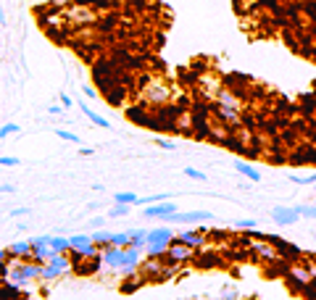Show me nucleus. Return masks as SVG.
Listing matches in <instances>:
<instances>
[{
  "label": "nucleus",
  "mask_w": 316,
  "mask_h": 300,
  "mask_svg": "<svg viewBox=\"0 0 316 300\" xmlns=\"http://www.w3.org/2000/svg\"><path fill=\"white\" fill-rule=\"evenodd\" d=\"M177 240V235L171 232L169 226H155V229H150L148 232V248H145V253H148V258H161V256H166V250H169V245Z\"/></svg>",
  "instance_id": "nucleus-1"
},
{
  "label": "nucleus",
  "mask_w": 316,
  "mask_h": 300,
  "mask_svg": "<svg viewBox=\"0 0 316 300\" xmlns=\"http://www.w3.org/2000/svg\"><path fill=\"white\" fill-rule=\"evenodd\" d=\"M82 92H84V98H90V100H95V98H98V92H95V87H90V84H87V87H84Z\"/></svg>",
  "instance_id": "nucleus-37"
},
{
  "label": "nucleus",
  "mask_w": 316,
  "mask_h": 300,
  "mask_svg": "<svg viewBox=\"0 0 316 300\" xmlns=\"http://www.w3.org/2000/svg\"><path fill=\"white\" fill-rule=\"evenodd\" d=\"M313 192H316V187H313Z\"/></svg>",
  "instance_id": "nucleus-43"
},
{
  "label": "nucleus",
  "mask_w": 316,
  "mask_h": 300,
  "mask_svg": "<svg viewBox=\"0 0 316 300\" xmlns=\"http://www.w3.org/2000/svg\"><path fill=\"white\" fill-rule=\"evenodd\" d=\"M93 242L100 245V250H106L111 245V232H106V229H95V232H93Z\"/></svg>",
  "instance_id": "nucleus-19"
},
{
  "label": "nucleus",
  "mask_w": 316,
  "mask_h": 300,
  "mask_svg": "<svg viewBox=\"0 0 316 300\" xmlns=\"http://www.w3.org/2000/svg\"><path fill=\"white\" fill-rule=\"evenodd\" d=\"M158 143V148H164V150H177V143H171V140H155Z\"/></svg>",
  "instance_id": "nucleus-35"
},
{
  "label": "nucleus",
  "mask_w": 316,
  "mask_h": 300,
  "mask_svg": "<svg viewBox=\"0 0 316 300\" xmlns=\"http://www.w3.org/2000/svg\"><path fill=\"white\" fill-rule=\"evenodd\" d=\"M129 232V237H132V248H148V229H143V226H137V229H127Z\"/></svg>",
  "instance_id": "nucleus-16"
},
{
  "label": "nucleus",
  "mask_w": 316,
  "mask_h": 300,
  "mask_svg": "<svg viewBox=\"0 0 316 300\" xmlns=\"http://www.w3.org/2000/svg\"><path fill=\"white\" fill-rule=\"evenodd\" d=\"M8 253H11L13 258H21V261H32V253H34V248H32V240L11 242V245H8Z\"/></svg>",
  "instance_id": "nucleus-11"
},
{
  "label": "nucleus",
  "mask_w": 316,
  "mask_h": 300,
  "mask_svg": "<svg viewBox=\"0 0 316 300\" xmlns=\"http://www.w3.org/2000/svg\"><path fill=\"white\" fill-rule=\"evenodd\" d=\"M16 132H19V124H13V121L11 124H3V127H0V140H8V137L16 134Z\"/></svg>",
  "instance_id": "nucleus-25"
},
{
  "label": "nucleus",
  "mask_w": 316,
  "mask_h": 300,
  "mask_svg": "<svg viewBox=\"0 0 316 300\" xmlns=\"http://www.w3.org/2000/svg\"><path fill=\"white\" fill-rule=\"evenodd\" d=\"M63 111H66V108H63L61 103H56V105H50V108H48V113H53V116H61Z\"/></svg>",
  "instance_id": "nucleus-38"
},
{
  "label": "nucleus",
  "mask_w": 316,
  "mask_h": 300,
  "mask_svg": "<svg viewBox=\"0 0 316 300\" xmlns=\"http://www.w3.org/2000/svg\"><path fill=\"white\" fill-rule=\"evenodd\" d=\"M137 200L140 198L134 195V192H116V203H121V205H132V203L137 205Z\"/></svg>",
  "instance_id": "nucleus-24"
},
{
  "label": "nucleus",
  "mask_w": 316,
  "mask_h": 300,
  "mask_svg": "<svg viewBox=\"0 0 316 300\" xmlns=\"http://www.w3.org/2000/svg\"><path fill=\"white\" fill-rule=\"evenodd\" d=\"M143 263V248H124V263H121V276H137Z\"/></svg>",
  "instance_id": "nucleus-3"
},
{
  "label": "nucleus",
  "mask_w": 316,
  "mask_h": 300,
  "mask_svg": "<svg viewBox=\"0 0 316 300\" xmlns=\"http://www.w3.org/2000/svg\"><path fill=\"white\" fill-rule=\"evenodd\" d=\"M140 285H143V279H137V276H134V282H124V285H121V292H127V295H129V292L137 290Z\"/></svg>",
  "instance_id": "nucleus-32"
},
{
  "label": "nucleus",
  "mask_w": 316,
  "mask_h": 300,
  "mask_svg": "<svg viewBox=\"0 0 316 300\" xmlns=\"http://www.w3.org/2000/svg\"><path fill=\"white\" fill-rule=\"evenodd\" d=\"M127 214H129V205H121V203H116L114 208H111V214H108V216H111V219H121V216H127Z\"/></svg>",
  "instance_id": "nucleus-28"
},
{
  "label": "nucleus",
  "mask_w": 316,
  "mask_h": 300,
  "mask_svg": "<svg viewBox=\"0 0 316 300\" xmlns=\"http://www.w3.org/2000/svg\"><path fill=\"white\" fill-rule=\"evenodd\" d=\"M295 208H298V214L303 219H313L316 221V205H295Z\"/></svg>",
  "instance_id": "nucleus-26"
},
{
  "label": "nucleus",
  "mask_w": 316,
  "mask_h": 300,
  "mask_svg": "<svg viewBox=\"0 0 316 300\" xmlns=\"http://www.w3.org/2000/svg\"><path fill=\"white\" fill-rule=\"evenodd\" d=\"M179 211V205H174L171 200H166V203H153V205H148V208L143 211V216L145 219H169V216H174Z\"/></svg>",
  "instance_id": "nucleus-7"
},
{
  "label": "nucleus",
  "mask_w": 316,
  "mask_h": 300,
  "mask_svg": "<svg viewBox=\"0 0 316 300\" xmlns=\"http://www.w3.org/2000/svg\"><path fill=\"white\" fill-rule=\"evenodd\" d=\"M69 269H74L72 256H53L48 263L42 266V282H53V279H58V276H63Z\"/></svg>",
  "instance_id": "nucleus-2"
},
{
  "label": "nucleus",
  "mask_w": 316,
  "mask_h": 300,
  "mask_svg": "<svg viewBox=\"0 0 316 300\" xmlns=\"http://www.w3.org/2000/svg\"><path fill=\"white\" fill-rule=\"evenodd\" d=\"M211 219H214L211 211H187V214L177 211V214L169 216L166 221H174V224H203V221H211Z\"/></svg>",
  "instance_id": "nucleus-8"
},
{
  "label": "nucleus",
  "mask_w": 316,
  "mask_h": 300,
  "mask_svg": "<svg viewBox=\"0 0 316 300\" xmlns=\"http://www.w3.org/2000/svg\"><path fill=\"white\" fill-rule=\"evenodd\" d=\"M100 266H103V256L90 258L87 263H77V266H74V274H79V276H90V274H98V271H100Z\"/></svg>",
  "instance_id": "nucleus-14"
},
{
  "label": "nucleus",
  "mask_w": 316,
  "mask_h": 300,
  "mask_svg": "<svg viewBox=\"0 0 316 300\" xmlns=\"http://www.w3.org/2000/svg\"><path fill=\"white\" fill-rule=\"evenodd\" d=\"M19 285L13 282H3V300H19Z\"/></svg>",
  "instance_id": "nucleus-22"
},
{
  "label": "nucleus",
  "mask_w": 316,
  "mask_h": 300,
  "mask_svg": "<svg viewBox=\"0 0 316 300\" xmlns=\"http://www.w3.org/2000/svg\"><path fill=\"white\" fill-rule=\"evenodd\" d=\"M303 297H306V300H316V282L306 285V290H303Z\"/></svg>",
  "instance_id": "nucleus-33"
},
{
  "label": "nucleus",
  "mask_w": 316,
  "mask_h": 300,
  "mask_svg": "<svg viewBox=\"0 0 316 300\" xmlns=\"http://www.w3.org/2000/svg\"><path fill=\"white\" fill-rule=\"evenodd\" d=\"M177 242H182V245H190V248H195V250L206 248V226L185 229V232H179V235H177Z\"/></svg>",
  "instance_id": "nucleus-6"
},
{
  "label": "nucleus",
  "mask_w": 316,
  "mask_h": 300,
  "mask_svg": "<svg viewBox=\"0 0 316 300\" xmlns=\"http://www.w3.org/2000/svg\"><path fill=\"white\" fill-rule=\"evenodd\" d=\"M292 184H316V174H308V177H290Z\"/></svg>",
  "instance_id": "nucleus-31"
},
{
  "label": "nucleus",
  "mask_w": 316,
  "mask_h": 300,
  "mask_svg": "<svg viewBox=\"0 0 316 300\" xmlns=\"http://www.w3.org/2000/svg\"><path fill=\"white\" fill-rule=\"evenodd\" d=\"M56 134L61 137V140H66V143H79V134H74V132H69V129H56Z\"/></svg>",
  "instance_id": "nucleus-27"
},
{
  "label": "nucleus",
  "mask_w": 316,
  "mask_h": 300,
  "mask_svg": "<svg viewBox=\"0 0 316 300\" xmlns=\"http://www.w3.org/2000/svg\"><path fill=\"white\" fill-rule=\"evenodd\" d=\"M251 253L258 258V261H266V263H274V261H279V250L277 248H272L269 242H256L253 248H251Z\"/></svg>",
  "instance_id": "nucleus-9"
},
{
  "label": "nucleus",
  "mask_w": 316,
  "mask_h": 300,
  "mask_svg": "<svg viewBox=\"0 0 316 300\" xmlns=\"http://www.w3.org/2000/svg\"><path fill=\"white\" fill-rule=\"evenodd\" d=\"M0 164H3L6 169H11V166H19V158L16 155H3V158H0Z\"/></svg>",
  "instance_id": "nucleus-34"
},
{
  "label": "nucleus",
  "mask_w": 316,
  "mask_h": 300,
  "mask_svg": "<svg viewBox=\"0 0 316 300\" xmlns=\"http://www.w3.org/2000/svg\"><path fill=\"white\" fill-rule=\"evenodd\" d=\"M29 214V208H13L11 211V219H21V216H27Z\"/></svg>",
  "instance_id": "nucleus-39"
},
{
  "label": "nucleus",
  "mask_w": 316,
  "mask_h": 300,
  "mask_svg": "<svg viewBox=\"0 0 316 300\" xmlns=\"http://www.w3.org/2000/svg\"><path fill=\"white\" fill-rule=\"evenodd\" d=\"M50 250L56 253V256H69V253H72V240L69 237H53Z\"/></svg>",
  "instance_id": "nucleus-17"
},
{
  "label": "nucleus",
  "mask_w": 316,
  "mask_h": 300,
  "mask_svg": "<svg viewBox=\"0 0 316 300\" xmlns=\"http://www.w3.org/2000/svg\"><path fill=\"white\" fill-rule=\"evenodd\" d=\"M111 245H114V248H129V245H132L129 232H116V235H111Z\"/></svg>",
  "instance_id": "nucleus-20"
},
{
  "label": "nucleus",
  "mask_w": 316,
  "mask_h": 300,
  "mask_svg": "<svg viewBox=\"0 0 316 300\" xmlns=\"http://www.w3.org/2000/svg\"><path fill=\"white\" fill-rule=\"evenodd\" d=\"M53 237L50 235H45V237H32V248H50Z\"/></svg>",
  "instance_id": "nucleus-30"
},
{
  "label": "nucleus",
  "mask_w": 316,
  "mask_h": 300,
  "mask_svg": "<svg viewBox=\"0 0 316 300\" xmlns=\"http://www.w3.org/2000/svg\"><path fill=\"white\" fill-rule=\"evenodd\" d=\"M103 224H106V219H103V216H95L93 221H90V226H95V229H100Z\"/></svg>",
  "instance_id": "nucleus-40"
},
{
  "label": "nucleus",
  "mask_w": 316,
  "mask_h": 300,
  "mask_svg": "<svg viewBox=\"0 0 316 300\" xmlns=\"http://www.w3.org/2000/svg\"><path fill=\"white\" fill-rule=\"evenodd\" d=\"M272 219L279 226H295L303 216L298 214L295 205H274V208H272Z\"/></svg>",
  "instance_id": "nucleus-4"
},
{
  "label": "nucleus",
  "mask_w": 316,
  "mask_h": 300,
  "mask_svg": "<svg viewBox=\"0 0 316 300\" xmlns=\"http://www.w3.org/2000/svg\"><path fill=\"white\" fill-rule=\"evenodd\" d=\"M235 226L240 229V232H253V229L258 226V221L256 219H240V221H235Z\"/></svg>",
  "instance_id": "nucleus-23"
},
{
  "label": "nucleus",
  "mask_w": 316,
  "mask_h": 300,
  "mask_svg": "<svg viewBox=\"0 0 316 300\" xmlns=\"http://www.w3.org/2000/svg\"><path fill=\"white\" fill-rule=\"evenodd\" d=\"M235 171L237 174H242L248 182H261V171L256 169V166H251V164H245V161H235Z\"/></svg>",
  "instance_id": "nucleus-13"
},
{
  "label": "nucleus",
  "mask_w": 316,
  "mask_h": 300,
  "mask_svg": "<svg viewBox=\"0 0 316 300\" xmlns=\"http://www.w3.org/2000/svg\"><path fill=\"white\" fill-rule=\"evenodd\" d=\"M224 300H237V292H224Z\"/></svg>",
  "instance_id": "nucleus-42"
},
{
  "label": "nucleus",
  "mask_w": 316,
  "mask_h": 300,
  "mask_svg": "<svg viewBox=\"0 0 316 300\" xmlns=\"http://www.w3.org/2000/svg\"><path fill=\"white\" fill-rule=\"evenodd\" d=\"M185 177H190V179H195V182H206V179H208L200 169H192V166H187V169H185Z\"/></svg>",
  "instance_id": "nucleus-29"
},
{
  "label": "nucleus",
  "mask_w": 316,
  "mask_h": 300,
  "mask_svg": "<svg viewBox=\"0 0 316 300\" xmlns=\"http://www.w3.org/2000/svg\"><path fill=\"white\" fill-rule=\"evenodd\" d=\"M166 256L174 261V263H179V266H182V263H190V261H195V256H198V250L195 248H190V245H182V242H171L169 245V250H166Z\"/></svg>",
  "instance_id": "nucleus-5"
},
{
  "label": "nucleus",
  "mask_w": 316,
  "mask_h": 300,
  "mask_svg": "<svg viewBox=\"0 0 316 300\" xmlns=\"http://www.w3.org/2000/svg\"><path fill=\"white\" fill-rule=\"evenodd\" d=\"M0 190H3L6 195H13V192H16V187H13V184H3V187H0Z\"/></svg>",
  "instance_id": "nucleus-41"
},
{
  "label": "nucleus",
  "mask_w": 316,
  "mask_h": 300,
  "mask_svg": "<svg viewBox=\"0 0 316 300\" xmlns=\"http://www.w3.org/2000/svg\"><path fill=\"white\" fill-rule=\"evenodd\" d=\"M221 258L219 256H208V253H203V256H195V266L198 269H208V266H219Z\"/></svg>",
  "instance_id": "nucleus-18"
},
{
  "label": "nucleus",
  "mask_w": 316,
  "mask_h": 300,
  "mask_svg": "<svg viewBox=\"0 0 316 300\" xmlns=\"http://www.w3.org/2000/svg\"><path fill=\"white\" fill-rule=\"evenodd\" d=\"M127 92H129V87L127 84H114L111 90H106V100L111 103V105H124V100H127Z\"/></svg>",
  "instance_id": "nucleus-12"
},
{
  "label": "nucleus",
  "mask_w": 316,
  "mask_h": 300,
  "mask_svg": "<svg viewBox=\"0 0 316 300\" xmlns=\"http://www.w3.org/2000/svg\"><path fill=\"white\" fill-rule=\"evenodd\" d=\"M69 240H72V250H82L93 242V235H72Z\"/></svg>",
  "instance_id": "nucleus-21"
},
{
  "label": "nucleus",
  "mask_w": 316,
  "mask_h": 300,
  "mask_svg": "<svg viewBox=\"0 0 316 300\" xmlns=\"http://www.w3.org/2000/svg\"><path fill=\"white\" fill-rule=\"evenodd\" d=\"M61 105H63L66 111H69V108L74 105V98H72V95H66V92H63V95H61Z\"/></svg>",
  "instance_id": "nucleus-36"
},
{
  "label": "nucleus",
  "mask_w": 316,
  "mask_h": 300,
  "mask_svg": "<svg viewBox=\"0 0 316 300\" xmlns=\"http://www.w3.org/2000/svg\"><path fill=\"white\" fill-rule=\"evenodd\" d=\"M103 263H106L108 269H121V263H124V248L108 245V248L103 250Z\"/></svg>",
  "instance_id": "nucleus-10"
},
{
  "label": "nucleus",
  "mask_w": 316,
  "mask_h": 300,
  "mask_svg": "<svg viewBox=\"0 0 316 300\" xmlns=\"http://www.w3.org/2000/svg\"><path fill=\"white\" fill-rule=\"evenodd\" d=\"M79 105H82V113H84V116H87L90 121H93L95 127H100V129H111V121H108L106 116H100V113H95V111L90 108L87 103H79Z\"/></svg>",
  "instance_id": "nucleus-15"
}]
</instances>
